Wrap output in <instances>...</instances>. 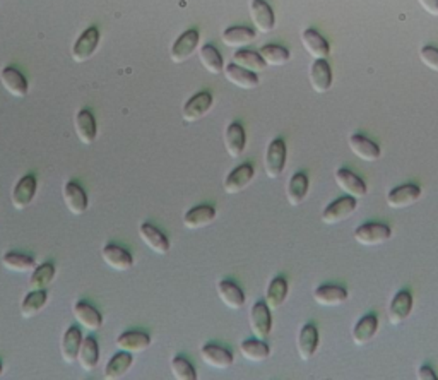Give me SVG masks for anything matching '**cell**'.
<instances>
[{
  "instance_id": "obj_43",
  "label": "cell",
  "mask_w": 438,
  "mask_h": 380,
  "mask_svg": "<svg viewBox=\"0 0 438 380\" xmlns=\"http://www.w3.org/2000/svg\"><path fill=\"white\" fill-rule=\"evenodd\" d=\"M199 57H200V62H202L204 69H206L209 74H214V76H218V74H221L224 70L223 57H221V53L218 51V49H216V46L204 45L199 51Z\"/></svg>"
},
{
  "instance_id": "obj_11",
  "label": "cell",
  "mask_w": 438,
  "mask_h": 380,
  "mask_svg": "<svg viewBox=\"0 0 438 380\" xmlns=\"http://www.w3.org/2000/svg\"><path fill=\"white\" fill-rule=\"evenodd\" d=\"M310 86L315 93L323 94L333 88V70L326 58L314 61L310 67Z\"/></svg>"
},
{
  "instance_id": "obj_49",
  "label": "cell",
  "mask_w": 438,
  "mask_h": 380,
  "mask_svg": "<svg viewBox=\"0 0 438 380\" xmlns=\"http://www.w3.org/2000/svg\"><path fill=\"white\" fill-rule=\"evenodd\" d=\"M4 374V365H2V362H0V375Z\"/></svg>"
},
{
  "instance_id": "obj_10",
  "label": "cell",
  "mask_w": 438,
  "mask_h": 380,
  "mask_svg": "<svg viewBox=\"0 0 438 380\" xmlns=\"http://www.w3.org/2000/svg\"><path fill=\"white\" fill-rule=\"evenodd\" d=\"M34 196H37V178L26 175L15 184L11 201H13L14 209L22 211V209L30 208V204L34 201Z\"/></svg>"
},
{
  "instance_id": "obj_4",
  "label": "cell",
  "mask_w": 438,
  "mask_h": 380,
  "mask_svg": "<svg viewBox=\"0 0 438 380\" xmlns=\"http://www.w3.org/2000/svg\"><path fill=\"white\" fill-rule=\"evenodd\" d=\"M214 105V98L209 91H202V93H197L183 105L181 110V118L187 124H193V122L200 120L209 113V110Z\"/></svg>"
},
{
  "instance_id": "obj_28",
  "label": "cell",
  "mask_w": 438,
  "mask_h": 380,
  "mask_svg": "<svg viewBox=\"0 0 438 380\" xmlns=\"http://www.w3.org/2000/svg\"><path fill=\"white\" fill-rule=\"evenodd\" d=\"M74 127H76V134L77 139L82 142V144L91 146L94 141H96V134H98V127L96 120H94L93 113L89 110L82 108L79 110L76 115V122H74Z\"/></svg>"
},
{
  "instance_id": "obj_46",
  "label": "cell",
  "mask_w": 438,
  "mask_h": 380,
  "mask_svg": "<svg viewBox=\"0 0 438 380\" xmlns=\"http://www.w3.org/2000/svg\"><path fill=\"white\" fill-rule=\"evenodd\" d=\"M420 61L430 70L438 72V49H435V46H423L420 50Z\"/></svg>"
},
{
  "instance_id": "obj_30",
  "label": "cell",
  "mask_w": 438,
  "mask_h": 380,
  "mask_svg": "<svg viewBox=\"0 0 438 380\" xmlns=\"http://www.w3.org/2000/svg\"><path fill=\"white\" fill-rule=\"evenodd\" d=\"M72 314L76 317L77 322L88 331H100L101 324H103V317L88 302L74 303Z\"/></svg>"
},
{
  "instance_id": "obj_47",
  "label": "cell",
  "mask_w": 438,
  "mask_h": 380,
  "mask_svg": "<svg viewBox=\"0 0 438 380\" xmlns=\"http://www.w3.org/2000/svg\"><path fill=\"white\" fill-rule=\"evenodd\" d=\"M421 6V9L425 13H428L433 18H438V0H418Z\"/></svg>"
},
{
  "instance_id": "obj_41",
  "label": "cell",
  "mask_w": 438,
  "mask_h": 380,
  "mask_svg": "<svg viewBox=\"0 0 438 380\" xmlns=\"http://www.w3.org/2000/svg\"><path fill=\"white\" fill-rule=\"evenodd\" d=\"M233 63L243 67V69L250 70V72H264L267 69V63L260 57V53H255L252 50H238L233 55Z\"/></svg>"
},
{
  "instance_id": "obj_6",
  "label": "cell",
  "mask_w": 438,
  "mask_h": 380,
  "mask_svg": "<svg viewBox=\"0 0 438 380\" xmlns=\"http://www.w3.org/2000/svg\"><path fill=\"white\" fill-rule=\"evenodd\" d=\"M98 45H100V31L96 27H89L86 30L81 37L77 38V42L72 46V61L77 63L88 62L91 57L96 51Z\"/></svg>"
},
{
  "instance_id": "obj_36",
  "label": "cell",
  "mask_w": 438,
  "mask_h": 380,
  "mask_svg": "<svg viewBox=\"0 0 438 380\" xmlns=\"http://www.w3.org/2000/svg\"><path fill=\"white\" fill-rule=\"evenodd\" d=\"M134 365V356L127 351H122L120 353L113 355V358L110 360L108 365L105 368V379L106 380H118L124 377L125 374L132 368Z\"/></svg>"
},
{
  "instance_id": "obj_42",
  "label": "cell",
  "mask_w": 438,
  "mask_h": 380,
  "mask_svg": "<svg viewBox=\"0 0 438 380\" xmlns=\"http://www.w3.org/2000/svg\"><path fill=\"white\" fill-rule=\"evenodd\" d=\"M55 278V266L50 262L41 264V266L34 267L33 272H31L30 278V290L31 291H39V290H46L50 286Z\"/></svg>"
},
{
  "instance_id": "obj_1",
  "label": "cell",
  "mask_w": 438,
  "mask_h": 380,
  "mask_svg": "<svg viewBox=\"0 0 438 380\" xmlns=\"http://www.w3.org/2000/svg\"><path fill=\"white\" fill-rule=\"evenodd\" d=\"M286 142L283 139L271 141V144L267 146L266 156H264V170L271 180L281 177L284 166H286Z\"/></svg>"
},
{
  "instance_id": "obj_5",
  "label": "cell",
  "mask_w": 438,
  "mask_h": 380,
  "mask_svg": "<svg viewBox=\"0 0 438 380\" xmlns=\"http://www.w3.org/2000/svg\"><path fill=\"white\" fill-rule=\"evenodd\" d=\"M200 42L199 30H188L183 34H180L179 39L173 43L172 46V62L173 63H183L195 53L197 46Z\"/></svg>"
},
{
  "instance_id": "obj_17",
  "label": "cell",
  "mask_w": 438,
  "mask_h": 380,
  "mask_svg": "<svg viewBox=\"0 0 438 380\" xmlns=\"http://www.w3.org/2000/svg\"><path fill=\"white\" fill-rule=\"evenodd\" d=\"M64 203L72 215L81 216L88 211V196H86L84 189L76 182H67L64 187Z\"/></svg>"
},
{
  "instance_id": "obj_27",
  "label": "cell",
  "mask_w": 438,
  "mask_h": 380,
  "mask_svg": "<svg viewBox=\"0 0 438 380\" xmlns=\"http://www.w3.org/2000/svg\"><path fill=\"white\" fill-rule=\"evenodd\" d=\"M216 220V208L212 205H195L183 216V227L187 229H200L212 224Z\"/></svg>"
},
{
  "instance_id": "obj_16",
  "label": "cell",
  "mask_w": 438,
  "mask_h": 380,
  "mask_svg": "<svg viewBox=\"0 0 438 380\" xmlns=\"http://www.w3.org/2000/svg\"><path fill=\"white\" fill-rule=\"evenodd\" d=\"M200 358L207 367L216 370H228L233 365V355L226 348H221L218 344H204L200 350Z\"/></svg>"
},
{
  "instance_id": "obj_8",
  "label": "cell",
  "mask_w": 438,
  "mask_h": 380,
  "mask_svg": "<svg viewBox=\"0 0 438 380\" xmlns=\"http://www.w3.org/2000/svg\"><path fill=\"white\" fill-rule=\"evenodd\" d=\"M421 196H423V192L418 185H401V187L392 189L387 194V205L392 209H404L416 204L421 199Z\"/></svg>"
},
{
  "instance_id": "obj_29",
  "label": "cell",
  "mask_w": 438,
  "mask_h": 380,
  "mask_svg": "<svg viewBox=\"0 0 438 380\" xmlns=\"http://www.w3.org/2000/svg\"><path fill=\"white\" fill-rule=\"evenodd\" d=\"M0 81L6 88L7 93L14 98H26L27 94V81L19 70L13 69V67H4L0 70Z\"/></svg>"
},
{
  "instance_id": "obj_33",
  "label": "cell",
  "mask_w": 438,
  "mask_h": 380,
  "mask_svg": "<svg viewBox=\"0 0 438 380\" xmlns=\"http://www.w3.org/2000/svg\"><path fill=\"white\" fill-rule=\"evenodd\" d=\"M378 331V319L375 315H365L358 320L353 329V343L356 346H365L375 338Z\"/></svg>"
},
{
  "instance_id": "obj_24",
  "label": "cell",
  "mask_w": 438,
  "mask_h": 380,
  "mask_svg": "<svg viewBox=\"0 0 438 380\" xmlns=\"http://www.w3.org/2000/svg\"><path fill=\"white\" fill-rule=\"evenodd\" d=\"M314 300L321 307H339L348 300V290L337 284H323L314 291Z\"/></svg>"
},
{
  "instance_id": "obj_45",
  "label": "cell",
  "mask_w": 438,
  "mask_h": 380,
  "mask_svg": "<svg viewBox=\"0 0 438 380\" xmlns=\"http://www.w3.org/2000/svg\"><path fill=\"white\" fill-rule=\"evenodd\" d=\"M172 372L173 377L176 380H197V372L192 367V363L188 360H185L183 356H175L172 360Z\"/></svg>"
},
{
  "instance_id": "obj_3",
  "label": "cell",
  "mask_w": 438,
  "mask_h": 380,
  "mask_svg": "<svg viewBox=\"0 0 438 380\" xmlns=\"http://www.w3.org/2000/svg\"><path fill=\"white\" fill-rule=\"evenodd\" d=\"M356 201L358 199H354V197H351V196L341 197V199L334 201L333 204H329L326 209H323L322 223L333 227V224L346 221L348 217H351L354 213H356V208H358Z\"/></svg>"
},
{
  "instance_id": "obj_37",
  "label": "cell",
  "mask_w": 438,
  "mask_h": 380,
  "mask_svg": "<svg viewBox=\"0 0 438 380\" xmlns=\"http://www.w3.org/2000/svg\"><path fill=\"white\" fill-rule=\"evenodd\" d=\"M77 362L84 372H93L98 367V362H100V348H98L96 339L89 338V336L86 339H82Z\"/></svg>"
},
{
  "instance_id": "obj_44",
  "label": "cell",
  "mask_w": 438,
  "mask_h": 380,
  "mask_svg": "<svg viewBox=\"0 0 438 380\" xmlns=\"http://www.w3.org/2000/svg\"><path fill=\"white\" fill-rule=\"evenodd\" d=\"M259 53H260V57L264 58V62H266L267 65H271V67L286 65V63L290 62V58H291L290 51L284 49V46H279V45L262 46Z\"/></svg>"
},
{
  "instance_id": "obj_18",
  "label": "cell",
  "mask_w": 438,
  "mask_h": 380,
  "mask_svg": "<svg viewBox=\"0 0 438 380\" xmlns=\"http://www.w3.org/2000/svg\"><path fill=\"white\" fill-rule=\"evenodd\" d=\"M298 356L303 362H309L310 358H314V355L318 350V331L314 324H305L302 327L298 334V343H297Z\"/></svg>"
},
{
  "instance_id": "obj_32",
  "label": "cell",
  "mask_w": 438,
  "mask_h": 380,
  "mask_svg": "<svg viewBox=\"0 0 438 380\" xmlns=\"http://www.w3.org/2000/svg\"><path fill=\"white\" fill-rule=\"evenodd\" d=\"M255 37H257V34H255V31L250 30V27L233 26L223 31L221 39H223L224 45L230 46V49H243V46L254 43Z\"/></svg>"
},
{
  "instance_id": "obj_35",
  "label": "cell",
  "mask_w": 438,
  "mask_h": 380,
  "mask_svg": "<svg viewBox=\"0 0 438 380\" xmlns=\"http://www.w3.org/2000/svg\"><path fill=\"white\" fill-rule=\"evenodd\" d=\"M240 353L247 362L252 363H262L269 358L271 348L264 343V339H247L240 344Z\"/></svg>"
},
{
  "instance_id": "obj_2",
  "label": "cell",
  "mask_w": 438,
  "mask_h": 380,
  "mask_svg": "<svg viewBox=\"0 0 438 380\" xmlns=\"http://www.w3.org/2000/svg\"><path fill=\"white\" fill-rule=\"evenodd\" d=\"M392 232L384 223H365L354 229V240L363 247H375L390 240Z\"/></svg>"
},
{
  "instance_id": "obj_14",
  "label": "cell",
  "mask_w": 438,
  "mask_h": 380,
  "mask_svg": "<svg viewBox=\"0 0 438 380\" xmlns=\"http://www.w3.org/2000/svg\"><path fill=\"white\" fill-rule=\"evenodd\" d=\"M139 236L142 243L149 248L151 252L157 253V255H167L169 252V241L163 233L151 223H142L139 227Z\"/></svg>"
},
{
  "instance_id": "obj_38",
  "label": "cell",
  "mask_w": 438,
  "mask_h": 380,
  "mask_svg": "<svg viewBox=\"0 0 438 380\" xmlns=\"http://www.w3.org/2000/svg\"><path fill=\"white\" fill-rule=\"evenodd\" d=\"M2 266L11 272H18V274H26L31 272L37 267L33 257L26 255V253H18V252H7L2 257Z\"/></svg>"
},
{
  "instance_id": "obj_23",
  "label": "cell",
  "mask_w": 438,
  "mask_h": 380,
  "mask_svg": "<svg viewBox=\"0 0 438 380\" xmlns=\"http://www.w3.org/2000/svg\"><path fill=\"white\" fill-rule=\"evenodd\" d=\"M151 346V338L146 332L141 331H127L117 338V348L127 353H144Z\"/></svg>"
},
{
  "instance_id": "obj_22",
  "label": "cell",
  "mask_w": 438,
  "mask_h": 380,
  "mask_svg": "<svg viewBox=\"0 0 438 380\" xmlns=\"http://www.w3.org/2000/svg\"><path fill=\"white\" fill-rule=\"evenodd\" d=\"M216 290H218V296L221 302L226 305L230 310H240V308L245 305V293L242 291V288H240L238 284L233 283V281L230 279L219 281Z\"/></svg>"
},
{
  "instance_id": "obj_20",
  "label": "cell",
  "mask_w": 438,
  "mask_h": 380,
  "mask_svg": "<svg viewBox=\"0 0 438 380\" xmlns=\"http://www.w3.org/2000/svg\"><path fill=\"white\" fill-rule=\"evenodd\" d=\"M101 257H103V262L106 264V266L112 267L113 271H118V272L129 271V269L134 266L132 255H130L125 248L118 247V245H113V243L103 247Z\"/></svg>"
},
{
  "instance_id": "obj_9",
  "label": "cell",
  "mask_w": 438,
  "mask_h": 380,
  "mask_svg": "<svg viewBox=\"0 0 438 380\" xmlns=\"http://www.w3.org/2000/svg\"><path fill=\"white\" fill-rule=\"evenodd\" d=\"M250 18H252V23H254L255 30L260 31V33L267 34L274 30L276 18H274V13H272L271 6L266 2V0H252Z\"/></svg>"
},
{
  "instance_id": "obj_25",
  "label": "cell",
  "mask_w": 438,
  "mask_h": 380,
  "mask_svg": "<svg viewBox=\"0 0 438 380\" xmlns=\"http://www.w3.org/2000/svg\"><path fill=\"white\" fill-rule=\"evenodd\" d=\"M224 77H226L228 82H231L233 86L240 89H255L259 88V77L255 72H250V70L243 69V67L236 65V63H230L226 65V69L223 70Z\"/></svg>"
},
{
  "instance_id": "obj_26",
  "label": "cell",
  "mask_w": 438,
  "mask_h": 380,
  "mask_svg": "<svg viewBox=\"0 0 438 380\" xmlns=\"http://www.w3.org/2000/svg\"><path fill=\"white\" fill-rule=\"evenodd\" d=\"M302 43L303 49L307 50V53L310 57H314V61H318V58H327L330 53V46L327 43V39L322 37L321 33H317L315 30H305L302 33Z\"/></svg>"
},
{
  "instance_id": "obj_48",
  "label": "cell",
  "mask_w": 438,
  "mask_h": 380,
  "mask_svg": "<svg viewBox=\"0 0 438 380\" xmlns=\"http://www.w3.org/2000/svg\"><path fill=\"white\" fill-rule=\"evenodd\" d=\"M416 377L420 380H437V374L432 367H420L416 372Z\"/></svg>"
},
{
  "instance_id": "obj_7",
  "label": "cell",
  "mask_w": 438,
  "mask_h": 380,
  "mask_svg": "<svg viewBox=\"0 0 438 380\" xmlns=\"http://www.w3.org/2000/svg\"><path fill=\"white\" fill-rule=\"evenodd\" d=\"M250 329L255 338L267 339L272 331V317L271 308L266 302L254 303L250 308Z\"/></svg>"
},
{
  "instance_id": "obj_34",
  "label": "cell",
  "mask_w": 438,
  "mask_h": 380,
  "mask_svg": "<svg viewBox=\"0 0 438 380\" xmlns=\"http://www.w3.org/2000/svg\"><path fill=\"white\" fill-rule=\"evenodd\" d=\"M307 194H309V178H307L305 173H295L286 187L288 203L297 208L307 199Z\"/></svg>"
},
{
  "instance_id": "obj_12",
  "label": "cell",
  "mask_w": 438,
  "mask_h": 380,
  "mask_svg": "<svg viewBox=\"0 0 438 380\" xmlns=\"http://www.w3.org/2000/svg\"><path fill=\"white\" fill-rule=\"evenodd\" d=\"M413 312V295L411 291L402 290L397 293L389 305V322L392 326H399V324L406 322L408 317Z\"/></svg>"
},
{
  "instance_id": "obj_15",
  "label": "cell",
  "mask_w": 438,
  "mask_h": 380,
  "mask_svg": "<svg viewBox=\"0 0 438 380\" xmlns=\"http://www.w3.org/2000/svg\"><path fill=\"white\" fill-rule=\"evenodd\" d=\"M335 184L346 194V196L354 197V199H363L366 196V185L360 177L354 175L353 172L346 168H339L335 172Z\"/></svg>"
},
{
  "instance_id": "obj_40",
  "label": "cell",
  "mask_w": 438,
  "mask_h": 380,
  "mask_svg": "<svg viewBox=\"0 0 438 380\" xmlns=\"http://www.w3.org/2000/svg\"><path fill=\"white\" fill-rule=\"evenodd\" d=\"M46 303H49V291L46 290L27 293L21 303V317L22 319H31V317L38 315L46 307Z\"/></svg>"
},
{
  "instance_id": "obj_19",
  "label": "cell",
  "mask_w": 438,
  "mask_h": 380,
  "mask_svg": "<svg viewBox=\"0 0 438 380\" xmlns=\"http://www.w3.org/2000/svg\"><path fill=\"white\" fill-rule=\"evenodd\" d=\"M351 153L354 154L356 158H360L363 161H368V163H373V161L380 160L382 151L373 141L366 139L365 136H360V134H353V136L348 139Z\"/></svg>"
},
{
  "instance_id": "obj_31",
  "label": "cell",
  "mask_w": 438,
  "mask_h": 380,
  "mask_svg": "<svg viewBox=\"0 0 438 380\" xmlns=\"http://www.w3.org/2000/svg\"><path fill=\"white\" fill-rule=\"evenodd\" d=\"M81 344H82L81 329L76 326H70L69 329L65 331L60 344L62 360H64L67 365H72V363L76 362L79 356V350H81Z\"/></svg>"
},
{
  "instance_id": "obj_21",
  "label": "cell",
  "mask_w": 438,
  "mask_h": 380,
  "mask_svg": "<svg viewBox=\"0 0 438 380\" xmlns=\"http://www.w3.org/2000/svg\"><path fill=\"white\" fill-rule=\"evenodd\" d=\"M245 144H247V136H245V129L238 124V122H231L230 125L226 127V132H224V148H226V153L230 154V158H240L245 151Z\"/></svg>"
},
{
  "instance_id": "obj_39",
  "label": "cell",
  "mask_w": 438,
  "mask_h": 380,
  "mask_svg": "<svg viewBox=\"0 0 438 380\" xmlns=\"http://www.w3.org/2000/svg\"><path fill=\"white\" fill-rule=\"evenodd\" d=\"M288 291H290L288 281L281 278V276H278V278L271 281L266 291V303L269 305L271 310H278V308L283 307V303L286 302L288 298Z\"/></svg>"
},
{
  "instance_id": "obj_13",
  "label": "cell",
  "mask_w": 438,
  "mask_h": 380,
  "mask_svg": "<svg viewBox=\"0 0 438 380\" xmlns=\"http://www.w3.org/2000/svg\"><path fill=\"white\" fill-rule=\"evenodd\" d=\"M255 175V170L252 165H240L226 177V180L223 182V189L226 194H238L242 190H245L248 185L252 184Z\"/></svg>"
}]
</instances>
